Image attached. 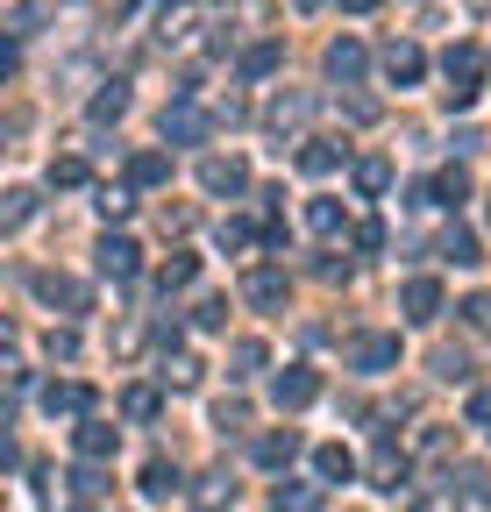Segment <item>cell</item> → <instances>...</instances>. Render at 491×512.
Returning <instances> with one entry per match:
<instances>
[{
    "label": "cell",
    "mask_w": 491,
    "mask_h": 512,
    "mask_svg": "<svg viewBox=\"0 0 491 512\" xmlns=\"http://www.w3.org/2000/svg\"><path fill=\"white\" fill-rule=\"evenodd\" d=\"M442 72H449V107H470L477 100V79H484V50L477 43H449Z\"/></svg>",
    "instance_id": "cell-1"
},
{
    "label": "cell",
    "mask_w": 491,
    "mask_h": 512,
    "mask_svg": "<svg viewBox=\"0 0 491 512\" xmlns=\"http://www.w3.org/2000/svg\"><path fill=\"white\" fill-rule=\"evenodd\" d=\"M271 399H278L285 413L314 406V399H321V370H314V363H285V370L271 377Z\"/></svg>",
    "instance_id": "cell-2"
},
{
    "label": "cell",
    "mask_w": 491,
    "mask_h": 512,
    "mask_svg": "<svg viewBox=\"0 0 491 512\" xmlns=\"http://www.w3.org/2000/svg\"><path fill=\"white\" fill-rule=\"evenodd\" d=\"M207 136H214V114H200L186 93H178L164 107V143H207Z\"/></svg>",
    "instance_id": "cell-3"
},
{
    "label": "cell",
    "mask_w": 491,
    "mask_h": 512,
    "mask_svg": "<svg viewBox=\"0 0 491 512\" xmlns=\"http://www.w3.org/2000/svg\"><path fill=\"white\" fill-rule=\"evenodd\" d=\"M242 299H250L257 313H278V306L292 299V285H285L278 264H257V271H242Z\"/></svg>",
    "instance_id": "cell-4"
},
{
    "label": "cell",
    "mask_w": 491,
    "mask_h": 512,
    "mask_svg": "<svg viewBox=\"0 0 491 512\" xmlns=\"http://www.w3.org/2000/svg\"><path fill=\"white\" fill-rule=\"evenodd\" d=\"M93 264H100V278H136L143 249H136L129 235H100V242H93Z\"/></svg>",
    "instance_id": "cell-5"
},
{
    "label": "cell",
    "mask_w": 491,
    "mask_h": 512,
    "mask_svg": "<svg viewBox=\"0 0 491 512\" xmlns=\"http://www.w3.org/2000/svg\"><path fill=\"white\" fill-rule=\"evenodd\" d=\"M200 185L214 192V200H221V192H250V164H242V157H200Z\"/></svg>",
    "instance_id": "cell-6"
},
{
    "label": "cell",
    "mask_w": 491,
    "mask_h": 512,
    "mask_svg": "<svg viewBox=\"0 0 491 512\" xmlns=\"http://www.w3.org/2000/svg\"><path fill=\"white\" fill-rule=\"evenodd\" d=\"M29 285H36V299H43V306H65V313H86V306H93V299H86V285H79V278H65V271H36Z\"/></svg>",
    "instance_id": "cell-7"
},
{
    "label": "cell",
    "mask_w": 491,
    "mask_h": 512,
    "mask_svg": "<svg viewBox=\"0 0 491 512\" xmlns=\"http://www.w3.org/2000/svg\"><path fill=\"white\" fill-rule=\"evenodd\" d=\"M72 448H79V463H107L114 448H121V427H107V420H93V413H86V420L72 427Z\"/></svg>",
    "instance_id": "cell-8"
},
{
    "label": "cell",
    "mask_w": 491,
    "mask_h": 512,
    "mask_svg": "<svg viewBox=\"0 0 491 512\" xmlns=\"http://www.w3.org/2000/svg\"><path fill=\"white\" fill-rule=\"evenodd\" d=\"M399 313L427 328V320L442 313V278H406V285H399Z\"/></svg>",
    "instance_id": "cell-9"
},
{
    "label": "cell",
    "mask_w": 491,
    "mask_h": 512,
    "mask_svg": "<svg viewBox=\"0 0 491 512\" xmlns=\"http://www.w3.org/2000/svg\"><path fill=\"white\" fill-rule=\"evenodd\" d=\"M463 200H470V171H463V164H449L435 185L413 192V207H463Z\"/></svg>",
    "instance_id": "cell-10"
},
{
    "label": "cell",
    "mask_w": 491,
    "mask_h": 512,
    "mask_svg": "<svg viewBox=\"0 0 491 512\" xmlns=\"http://www.w3.org/2000/svg\"><path fill=\"white\" fill-rule=\"evenodd\" d=\"M406 477H413V456L385 434V441H378V456H371V484H378V491H399Z\"/></svg>",
    "instance_id": "cell-11"
},
{
    "label": "cell",
    "mask_w": 491,
    "mask_h": 512,
    "mask_svg": "<svg viewBox=\"0 0 491 512\" xmlns=\"http://www.w3.org/2000/svg\"><path fill=\"white\" fill-rule=\"evenodd\" d=\"M349 363L371 370V377L392 370V363H399V335H356V342H349Z\"/></svg>",
    "instance_id": "cell-12"
},
{
    "label": "cell",
    "mask_w": 491,
    "mask_h": 512,
    "mask_svg": "<svg viewBox=\"0 0 491 512\" xmlns=\"http://www.w3.org/2000/svg\"><path fill=\"white\" fill-rule=\"evenodd\" d=\"M363 64H371V50H363L356 36H335V43H328V79L356 86V79H363Z\"/></svg>",
    "instance_id": "cell-13"
},
{
    "label": "cell",
    "mask_w": 491,
    "mask_h": 512,
    "mask_svg": "<svg viewBox=\"0 0 491 512\" xmlns=\"http://www.w3.org/2000/svg\"><path fill=\"white\" fill-rule=\"evenodd\" d=\"M306 114H314V93H278V100L264 107V128H271V136H292Z\"/></svg>",
    "instance_id": "cell-14"
},
{
    "label": "cell",
    "mask_w": 491,
    "mask_h": 512,
    "mask_svg": "<svg viewBox=\"0 0 491 512\" xmlns=\"http://www.w3.org/2000/svg\"><path fill=\"white\" fill-rule=\"evenodd\" d=\"M43 413H50V420H57V413H93V384H72V377L43 384Z\"/></svg>",
    "instance_id": "cell-15"
},
{
    "label": "cell",
    "mask_w": 491,
    "mask_h": 512,
    "mask_svg": "<svg viewBox=\"0 0 491 512\" xmlns=\"http://www.w3.org/2000/svg\"><path fill=\"white\" fill-rule=\"evenodd\" d=\"M250 456H257L264 470H285V463L299 456V434H292V427H264V434H257V448H250Z\"/></svg>",
    "instance_id": "cell-16"
},
{
    "label": "cell",
    "mask_w": 491,
    "mask_h": 512,
    "mask_svg": "<svg viewBox=\"0 0 491 512\" xmlns=\"http://www.w3.org/2000/svg\"><path fill=\"white\" fill-rule=\"evenodd\" d=\"M420 72H427L420 43H385V79H392V86H413Z\"/></svg>",
    "instance_id": "cell-17"
},
{
    "label": "cell",
    "mask_w": 491,
    "mask_h": 512,
    "mask_svg": "<svg viewBox=\"0 0 491 512\" xmlns=\"http://www.w3.org/2000/svg\"><path fill=\"white\" fill-rule=\"evenodd\" d=\"M314 477H321V484H349V477H356V456H349L342 441H321V448H314Z\"/></svg>",
    "instance_id": "cell-18"
},
{
    "label": "cell",
    "mask_w": 491,
    "mask_h": 512,
    "mask_svg": "<svg viewBox=\"0 0 491 512\" xmlns=\"http://www.w3.org/2000/svg\"><path fill=\"white\" fill-rule=\"evenodd\" d=\"M335 164H342V150H335L328 136H306V143H299V171H306V178H328Z\"/></svg>",
    "instance_id": "cell-19"
},
{
    "label": "cell",
    "mask_w": 491,
    "mask_h": 512,
    "mask_svg": "<svg viewBox=\"0 0 491 512\" xmlns=\"http://www.w3.org/2000/svg\"><path fill=\"white\" fill-rule=\"evenodd\" d=\"M164 178H171V157H164V150H136V157H129V185L150 192V185H164Z\"/></svg>",
    "instance_id": "cell-20"
},
{
    "label": "cell",
    "mask_w": 491,
    "mask_h": 512,
    "mask_svg": "<svg viewBox=\"0 0 491 512\" xmlns=\"http://www.w3.org/2000/svg\"><path fill=\"white\" fill-rule=\"evenodd\" d=\"M136 491H143V498H171V491H178V463L150 456V463H143V477H136Z\"/></svg>",
    "instance_id": "cell-21"
},
{
    "label": "cell",
    "mask_w": 491,
    "mask_h": 512,
    "mask_svg": "<svg viewBox=\"0 0 491 512\" xmlns=\"http://www.w3.org/2000/svg\"><path fill=\"white\" fill-rule=\"evenodd\" d=\"M449 491H463V505H484L491 498V470L484 463H463V470H449Z\"/></svg>",
    "instance_id": "cell-22"
},
{
    "label": "cell",
    "mask_w": 491,
    "mask_h": 512,
    "mask_svg": "<svg viewBox=\"0 0 491 512\" xmlns=\"http://www.w3.org/2000/svg\"><path fill=\"white\" fill-rule=\"evenodd\" d=\"M271 512H321V484H278Z\"/></svg>",
    "instance_id": "cell-23"
},
{
    "label": "cell",
    "mask_w": 491,
    "mask_h": 512,
    "mask_svg": "<svg viewBox=\"0 0 491 512\" xmlns=\"http://www.w3.org/2000/svg\"><path fill=\"white\" fill-rule=\"evenodd\" d=\"M442 264H463V271H470V264H484V249H477V235H470V228H449V235H442Z\"/></svg>",
    "instance_id": "cell-24"
},
{
    "label": "cell",
    "mask_w": 491,
    "mask_h": 512,
    "mask_svg": "<svg viewBox=\"0 0 491 512\" xmlns=\"http://www.w3.org/2000/svg\"><path fill=\"white\" fill-rule=\"evenodd\" d=\"M257 370H264V342H257V335H242V342L228 349V377L242 384V377H257Z\"/></svg>",
    "instance_id": "cell-25"
},
{
    "label": "cell",
    "mask_w": 491,
    "mask_h": 512,
    "mask_svg": "<svg viewBox=\"0 0 491 512\" xmlns=\"http://www.w3.org/2000/svg\"><path fill=\"white\" fill-rule=\"evenodd\" d=\"M193 278H200V256H186V249H171V264L157 271V285H164V292H186Z\"/></svg>",
    "instance_id": "cell-26"
},
{
    "label": "cell",
    "mask_w": 491,
    "mask_h": 512,
    "mask_svg": "<svg viewBox=\"0 0 491 512\" xmlns=\"http://www.w3.org/2000/svg\"><path fill=\"white\" fill-rule=\"evenodd\" d=\"M186 22H193V0H157V36H164V43L186 36Z\"/></svg>",
    "instance_id": "cell-27"
},
{
    "label": "cell",
    "mask_w": 491,
    "mask_h": 512,
    "mask_svg": "<svg viewBox=\"0 0 491 512\" xmlns=\"http://www.w3.org/2000/svg\"><path fill=\"white\" fill-rule=\"evenodd\" d=\"M356 192H371V200H378V192H392V157H363V164H356Z\"/></svg>",
    "instance_id": "cell-28"
},
{
    "label": "cell",
    "mask_w": 491,
    "mask_h": 512,
    "mask_svg": "<svg viewBox=\"0 0 491 512\" xmlns=\"http://www.w3.org/2000/svg\"><path fill=\"white\" fill-rule=\"evenodd\" d=\"M121 114H129V86L107 79V86L93 93V121H121Z\"/></svg>",
    "instance_id": "cell-29"
},
{
    "label": "cell",
    "mask_w": 491,
    "mask_h": 512,
    "mask_svg": "<svg viewBox=\"0 0 491 512\" xmlns=\"http://www.w3.org/2000/svg\"><path fill=\"white\" fill-rule=\"evenodd\" d=\"M278 57H285L278 43H250V50H242V79H271V72H278Z\"/></svg>",
    "instance_id": "cell-30"
},
{
    "label": "cell",
    "mask_w": 491,
    "mask_h": 512,
    "mask_svg": "<svg viewBox=\"0 0 491 512\" xmlns=\"http://www.w3.org/2000/svg\"><path fill=\"white\" fill-rule=\"evenodd\" d=\"M29 214H36V192L15 185V192H8V207H0V228H29Z\"/></svg>",
    "instance_id": "cell-31"
},
{
    "label": "cell",
    "mask_w": 491,
    "mask_h": 512,
    "mask_svg": "<svg viewBox=\"0 0 491 512\" xmlns=\"http://www.w3.org/2000/svg\"><path fill=\"white\" fill-rule=\"evenodd\" d=\"M121 413H129V420H157V384H129V392H121Z\"/></svg>",
    "instance_id": "cell-32"
},
{
    "label": "cell",
    "mask_w": 491,
    "mask_h": 512,
    "mask_svg": "<svg viewBox=\"0 0 491 512\" xmlns=\"http://www.w3.org/2000/svg\"><path fill=\"white\" fill-rule=\"evenodd\" d=\"M129 207H136L129 185H100V214H107V221H129Z\"/></svg>",
    "instance_id": "cell-33"
},
{
    "label": "cell",
    "mask_w": 491,
    "mask_h": 512,
    "mask_svg": "<svg viewBox=\"0 0 491 512\" xmlns=\"http://www.w3.org/2000/svg\"><path fill=\"white\" fill-rule=\"evenodd\" d=\"M306 228H314V235H342V207L335 200H314V207H306Z\"/></svg>",
    "instance_id": "cell-34"
},
{
    "label": "cell",
    "mask_w": 491,
    "mask_h": 512,
    "mask_svg": "<svg viewBox=\"0 0 491 512\" xmlns=\"http://www.w3.org/2000/svg\"><path fill=\"white\" fill-rule=\"evenodd\" d=\"M36 22H43V8H36V0H22V8L8 15V43H29V36H36Z\"/></svg>",
    "instance_id": "cell-35"
},
{
    "label": "cell",
    "mask_w": 491,
    "mask_h": 512,
    "mask_svg": "<svg viewBox=\"0 0 491 512\" xmlns=\"http://www.w3.org/2000/svg\"><path fill=\"white\" fill-rule=\"evenodd\" d=\"M164 384H178V392H193V384H200V363H193V356H164Z\"/></svg>",
    "instance_id": "cell-36"
},
{
    "label": "cell",
    "mask_w": 491,
    "mask_h": 512,
    "mask_svg": "<svg viewBox=\"0 0 491 512\" xmlns=\"http://www.w3.org/2000/svg\"><path fill=\"white\" fill-rule=\"evenodd\" d=\"M200 505H207V512H214V505H235V484H228V470L200 477Z\"/></svg>",
    "instance_id": "cell-37"
},
{
    "label": "cell",
    "mask_w": 491,
    "mask_h": 512,
    "mask_svg": "<svg viewBox=\"0 0 491 512\" xmlns=\"http://www.w3.org/2000/svg\"><path fill=\"white\" fill-rule=\"evenodd\" d=\"M50 185H86V157H50Z\"/></svg>",
    "instance_id": "cell-38"
},
{
    "label": "cell",
    "mask_w": 491,
    "mask_h": 512,
    "mask_svg": "<svg viewBox=\"0 0 491 512\" xmlns=\"http://www.w3.org/2000/svg\"><path fill=\"white\" fill-rule=\"evenodd\" d=\"M72 491H79V498H100V491H107L100 463H79V470H72Z\"/></svg>",
    "instance_id": "cell-39"
},
{
    "label": "cell",
    "mask_w": 491,
    "mask_h": 512,
    "mask_svg": "<svg viewBox=\"0 0 491 512\" xmlns=\"http://www.w3.org/2000/svg\"><path fill=\"white\" fill-rule=\"evenodd\" d=\"M463 320H470V328H484V335H491V292H470V299H463Z\"/></svg>",
    "instance_id": "cell-40"
},
{
    "label": "cell",
    "mask_w": 491,
    "mask_h": 512,
    "mask_svg": "<svg viewBox=\"0 0 491 512\" xmlns=\"http://www.w3.org/2000/svg\"><path fill=\"white\" fill-rule=\"evenodd\" d=\"M250 242H257L250 221H221V249H250Z\"/></svg>",
    "instance_id": "cell-41"
},
{
    "label": "cell",
    "mask_w": 491,
    "mask_h": 512,
    "mask_svg": "<svg viewBox=\"0 0 491 512\" xmlns=\"http://www.w3.org/2000/svg\"><path fill=\"white\" fill-rule=\"evenodd\" d=\"M193 320H200V328H221V320H228V299H214V292H207V299L193 306Z\"/></svg>",
    "instance_id": "cell-42"
},
{
    "label": "cell",
    "mask_w": 491,
    "mask_h": 512,
    "mask_svg": "<svg viewBox=\"0 0 491 512\" xmlns=\"http://www.w3.org/2000/svg\"><path fill=\"white\" fill-rule=\"evenodd\" d=\"M214 420H221V427H250V406H242V399H221Z\"/></svg>",
    "instance_id": "cell-43"
},
{
    "label": "cell",
    "mask_w": 491,
    "mask_h": 512,
    "mask_svg": "<svg viewBox=\"0 0 491 512\" xmlns=\"http://www.w3.org/2000/svg\"><path fill=\"white\" fill-rule=\"evenodd\" d=\"M43 349H50V356H79V335H72V328H50Z\"/></svg>",
    "instance_id": "cell-44"
},
{
    "label": "cell",
    "mask_w": 491,
    "mask_h": 512,
    "mask_svg": "<svg viewBox=\"0 0 491 512\" xmlns=\"http://www.w3.org/2000/svg\"><path fill=\"white\" fill-rule=\"evenodd\" d=\"M470 427H491V384H484V392H470Z\"/></svg>",
    "instance_id": "cell-45"
},
{
    "label": "cell",
    "mask_w": 491,
    "mask_h": 512,
    "mask_svg": "<svg viewBox=\"0 0 491 512\" xmlns=\"http://www.w3.org/2000/svg\"><path fill=\"white\" fill-rule=\"evenodd\" d=\"M435 370H442V377H463L470 363H463V349H442V356H435Z\"/></svg>",
    "instance_id": "cell-46"
},
{
    "label": "cell",
    "mask_w": 491,
    "mask_h": 512,
    "mask_svg": "<svg viewBox=\"0 0 491 512\" xmlns=\"http://www.w3.org/2000/svg\"><path fill=\"white\" fill-rule=\"evenodd\" d=\"M342 8H349V15H371V8H378V0H342Z\"/></svg>",
    "instance_id": "cell-47"
},
{
    "label": "cell",
    "mask_w": 491,
    "mask_h": 512,
    "mask_svg": "<svg viewBox=\"0 0 491 512\" xmlns=\"http://www.w3.org/2000/svg\"><path fill=\"white\" fill-rule=\"evenodd\" d=\"M292 8H321V0H292Z\"/></svg>",
    "instance_id": "cell-48"
},
{
    "label": "cell",
    "mask_w": 491,
    "mask_h": 512,
    "mask_svg": "<svg viewBox=\"0 0 491 512\" xmlns=\"http://www.w3.org/2000/svg\"><path fill=\"white\" fill-rule=\"evenodd\" d=\"M406 512H435V505H406Z\"/></svg>",
    "instance_id": "cell-49"
}]
</instances>
